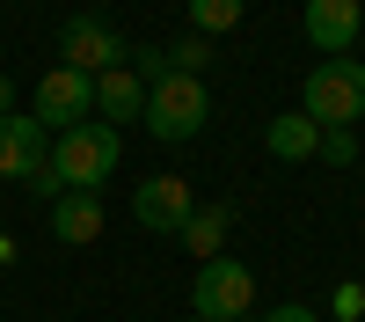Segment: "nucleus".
Returning a JSON list of instances; mask_svg holds the SVG:
<instances>
[{
  "instance_id": "nucleus-1",
  "label": "nucleus",
  "mask_w": 365,
  "mask_h": 322,
  "mask_svg": "<svg viewBox=\"0 0 365 322\" xmlns=\"http://www.w3.org/2000/svg\"><path fill=\"white\" fill-rule=\"evenodd\" d=\"M117 154H125V139H117V125H66L51 139V176L66 191H103Z\"/></svg>"
},
{
  "instance_id": "nucleus-2",
  "label": "nucleus",
  "mask_w": 365,
  "mask_h": 322,
  "mask_svg": "<svg viewBox=\"0 0 365 322\" xmlns=\"http://www.w3.org/2000/svg\"><path fill=\"white\" fill-rule=\"evenodd\" d=\"M299 110L314 117L322 132H344L365 117V66L344 51V59H322V66L307 74V88H299Z\"/></svg>"
},
{
  "instance_id": "nucleus-3",
  "label": "nucleus",
  "mask_w": 365,
  "mask_h": 322,
  "mask_svg": "<svg viewBox=\"0 0 365 322\" xmlns=\"http://www.w3.org/2000/svg\"><path fill=\"white\" fill-rule=\"evenodd\" d=\"M205 117H212V96L197 74H161L146 88V132L154 139H197Z\"/></svg>"
},
{
  "instance_id": "nucleus-4",
  "label": "nucleus",
  "mask_w": 365,
  "mask_h": 322,
  "mask_svg": "<svg viewBox=\"0 0 365 322\" xmlns=\"http://www.w3.org/2000/svg\"><path fill=\"white\" fill-rule=\"evenodd\" d=\"M190 308L197 322H241L256 308V278H249V263H234V256H205L197 263V286H190Z\"/></svg>"
},
{
  "instance_id": "nucleus-5",
  "label": "nucleus",
  "mask_w": 365,
  "mask_h": 322,
  "mask_svg": "<svg viewBox=\"0 0 365 322\" xmlns=\"http://www.w3.org/2000/svg\"><path fill=\"white\" fill-rule=\"evenodd\" d=\"M58 66H73V74H110V66H125V37L103 22V15H73L66 29H58Z\"/></svg>"
},
{
  "instance_id": "nucleus-6",
  "label": "nucleus",
  "mask_w": 365,
  "mask_h": 322,
  "mask_svg": "<svg viewBox=\"0 0 365 322\" xmlns=\"http://www.w3.org/2000/svg\"><path fill=\"white\" fill-rule=\"evenodd\" d=\"M88 110H96V81L88 74H73V66H51L44 81H37V125L44 132H66V125H88Z\"/></svg>"
},
{
  "instance_id": "nucleus-7",
  "label": "nucleus",
  "mask_w": 365,
  "mask_h": 322,
  "mask_svg": "<svg viewBox=\"0 0 365 322\" xmlns=\"http://www.w3.org/2000/svg\"><path fill=\"white\" fill-rule=\"evenodd\" d=\"M44 161H51V132L37 125V117L8 110V117H0V176H8V183H29Z\"/></svg>"
},
{
  "instance_id": "nucleus-8",
  "label": "nucleus",
  "mask_w": 365,
  "mask_h": 322,
  "mask_svg": "<svg viewBox=\"0 0 365 322\" xmlns=\"http://www.w3.org/2000/svg\"><path fill=\"white\" fill-rule=\"evenodd\" d=\"M132 213H139V227H154V234H182V220H190L197 205H190V183H182V176H146L139 198H132Z\"/></svg>"
},
{
  "instance_id": "nucleus-9",
  "label": "nucleus",
  "mask_w": 365,
  "mask_h": 322,
  "mask_svg": "<svg viewBox=\"0 0 365 322\" xmlns=\"http://www.w3.org/2000/svg\"><path fill=\"white\" fill-rule=\"evenodd\" d=\"M358 29H365L358 0H307V37H314V44H322L329 59H344Z\"/></svg>"
},
{
  "instance_id": "nucleus-10",
  "label": "nucleus",
  "mask_w": 365,
  "mask_h": 322,
  "mask_svg": "<svg viewBox=\"0 0 365 322\" xmlns=\"http://www.w3.org/2000/svg\"><path fill=\"white\" fill-rule=\"evenodd\" d=\"M96 110H103V125H117V132H125L132 117H146V81H139L132 66L96 74Z\"/></svg>"
},
{
  "instance_id": "nucleus-11",
  "label": "nucleus",
  "mask_w": 365,
  "mask_h": 322,
  "mask_svg": "<svg viewBox=\"0 0 365 322\" xmlns=\"http://www.w3.org/2000/svg\"><path fill=\"white\" fill-rule=\"evenodd\" d=\"M51 234H58L66 249H88V242L103 234V198H96V191H66V198L51 205Z\"/></svg>"
},
{
  "instance_id": "nucleus-12",
  "label": "nucleus",
  "mask_w": 365,
  "mask_h": 322,
  "mask_svg": "<svg viewBox=\"0 0 365 322\" xmlns=\"http://www.w3.org/2000/svg\"><path fill=\"white\" fill-rule=\"evenodd\" d=\"M263 146H270L278 161H307V154H322V125H314L307 110H285V117H270Z\"/></svg>"
},
{
  "instance_id": "nucleus-13",
  "label": "nucleus",
  "mask_w": 365,
  "mask_h": 322,
  "mask_svg": "<svg viewBox=\"0 0 365 322\" xmlns=\"http://www.w3.org/2000/svg\"><path fill=\"white\" fill-rule=\"evenodd\" d=\"M227 227H234V205H205V213L182 220V242H190V256H220Z\"/></svg>"
},
{
  "instance_id": "nucleus-14",
  "label": "nucleus",
  "mask_w": 365,
  "mask_h": 322,
  "mask_svg": "<svg viewBox=\"0 0 365 322\" xmlns=\"http://www.w3.org/2000/svg\"><path fill=\"white\" fill-rule=\"evenodd\" d=\"M190 22H197V37H227L241 22V0H190Z\"/></svg>"
},
{
  "instance_id": "nucleus-15",
  "label": "nucleus",
  "mask_w": 365,
  "mask_h": 322,
  "mask_svg": "<svg viewBox=\"0 0 365 322\" xmlns=\"http://www.w3.org/2000/svg\"><path fill=\"white\" fill-rule=\"evenodd\" d=\"M322 161H336V168H351V161H358V139H351V125H344V132H322Z\"/></svg>"
},
{
  "instance_id": "nucleus-16",
  "label": "nucleus",
  "mask_w": 365,
  "mask_h": 322,
  "mask_svg": "<svg viewBox=\"0 0 365 322\" xmlns=\"http://www.w3.org/2000/svg\"><path fill=\"white\" fill-rule=\"evenodd\" d=\"M197 66H205V37H182L168 51V74H197Z\"/></svg>"
},
{
  "instance_id": "nucleus-17",
  "label": "nucleus",
  "mask_w": 365,
  "mask_h": 322,
  "mask_svg": "<svg viewBox=\"0 0 365 322\" xmlns=\"http://www.w3.org/2000/svg\"><path fill=\"white\" fill-rule=\"evenodd\" d=\"M329 308H336V322H358V308H365V286H358V278H344V286H336V301H329Z\"/></svg>"
},
{
  "instance_id": "nucleus-18",
  "label": "nucleus",
  "mask_w": 365,
  "mask_h": 322,
  "mask_svg": "<svg viewBox=\"0 0 365 322\" xmlns=\"http://www.w3.org/2000/svg\"><path fill=\"white\" fill-rule=\"evenodd\" d=\"M29 191H37V198H51V205H58V198H66V183H58V176H51V161H44L37 176H29Z\"/></svg>"
},
{
  "instance_id": "nucleus-19",
  "label": "nucleus",
  "mask_w": 365,
  "mask_h": 322,
  "mask_svg": "<svg viewBox=\"0 0 365 322\" xmlns=\"http://www.w3.org/2000/svg\"><path fill=\"white\" fill-rule=\"evenodd\" d=\"M256 322H322V315L299 308V301H285V308H270V315H256Z\"/></svg>"
},
{
  "instance_id": "nucleus-20",
  "label": "nucleus",
  "mask_w": 365,
  "mask_h": 322,
  "mask_svg": "<svg viewBox=\"0 0 365 322\" xmlns=\"http://www.w3.org/2000/svg\"><path fill=\"white\" fill-rule=\"evenodd\" d=\"M132 66H139L146 81H161V74H168V51H132Z\"/></svg>"
},
{
  "instance_id": "nucleus-21",
  "label": "nucleus",
  "mask_w": 365,
  "mask_h": 322,
  "mask_svg": "<svg viewBox=\"0 0 365 322\" xmlns=\"http://www.w3.org/2000/svg\"><path fill=\"white\" fill-rule=\"evenodd\" d=\"M8 110H15V81L0 74V117H8Z\"/></svg>"
},
{
  "instance_id": "nucleus-22",
  "label": "nucleus",
  "mask_w": 365,
  "mask_h": 322,
  "mask_svg": "<svg viewBox=\"0 0 365 322\" xmlns=\"http://www.w3.org/2000/svg\"><path fill=\"white\" fill-rule=\"evenodd\" d=\"M0 263H15V234H0Z\"/></svg>"
},
{
  "instance_id": "nucleus-23",
  "label": "nucleus",
  "mask_w": 365,
  "mask_h": 322,
  "mask_svg": "<svg viewBox=\"0 0 365 322\" xmlns=\"http://www.w3.org/2000/svg\"><path fill=\"white\" fill-rule=\"evenodd\" d=\"M190 322H197V315H190Z\"/></svg>"
}]
</instances>
